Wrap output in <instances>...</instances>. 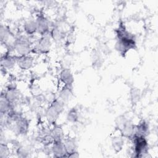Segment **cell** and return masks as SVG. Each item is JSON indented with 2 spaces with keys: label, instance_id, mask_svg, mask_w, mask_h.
<instances>
[{
  "label": "cell",
  "instance_id": "cell-1",
  "mask_svg": "<svg viewBox=\"0 0 158 158\" xmlns=\"http://www.w3.org/2000/svg\"><path fill=\"white\" fill-rule=\"evenodd\" d=\"M118 40L115 43L116 50L121 54H125L135 46V41L128 32L123 27H120L117 32Z\"/></svg>",
  "mask_w": 158,
  "mask_h": 158
},
{
  "label": "cell",
  "instance_id": "cell-2",
  "mask_svg": "<svg viewBox=\"0 0 158 158\" xmlns=\"http://www.w3.org/2000/svg\"><path fill=\"white\" fill-rule=\"evenodd\" d=\"M13 49L18 57L28 55L31 50L30 40L25 36L17 37L14 40Z\"/></svg>",
  "mask_w": 158,
  "mask_h": 158
},
{
  "label": "cell",
  "instance_id": "cell-3",
  "mask_svg": "<svg viewBox=\"0 0 158 158\" xmlns=\"http://www.w3.org/2000/svg\"><path fill=\"white\" fill-rule=\"evenodd\" d=\"M134 153L135 157H143L148 152V144L146 137L134 136Z\"/></svg>",
  "mask_w": 158,
  "mask_h": 158
},
{
  "label": "cell",
  "instance_id": "cell-4",
  "mask_svg": "<svg viewBox=\"0 0 158 158\" xmlns=\"http://www.w3.org/2000/svg\"><path fill=\"white\" fill-rule=\"evenodd\" d=\"M51 38L50 34H46L41 36L35 46L36 51L41 54H45L48 52L51 48Z\"/></svg>",
  "mask_w": 158,
  "mask_h": 158
},
{
  "label": "cell",
  "instance_id": "cell-5",
  "mask_svg": "<svg viewBox=\"0 0 158 158\" xmlns=\"http://www.w3.org/2000/svg\"><path fill=\"white\" fill-rule=\"evenodd\" d=\"M37 33L41 36L49 33L50 23L49 20L44 15H40L36 19Z\"/></svg>",
  "mask_w": 158,
  "mask_h": 158
},
{
  "label": "cell",
  "instance_id": "cell-6",
  "mask_svg": "<svg viewBox=\"0 0 158 158\" xmlns=\"http://www.w3.org/2000/svg\"><path fill=\"white\" fill-rule=\"evenodd\" d=\"M118 130L123 136L131 138L135 135V125L130 120L126 118L122 125L118 128Z\"/></svg>",
  "mask_w": 158,
  "mask_h": 158
},
{
  "label": "cell",
  "instance_id": "cell-7",
  "mask_svg": "<svg viewBox=\"0 0 158 158\" xmlns=\"http://www.w3.org/2000/svg\"><path fill=\"white\" fill-rule=\"evenodd\" d=\"M17 63V57L11 54H6L1 57V64L2 69L5 70H11L14 68Z\"/></svg>",
  "mask_w": 158,
  "mask_h": 158
},
{
  "label": "cell",
  "instance_id": "cell-8",
  "mask_svg": "<svg viewBox=\"0 0 158 158\" xmlns=\"http://www.w3.org/2000/svg\"><path fill=\"white\" fill-rule=\"evenodd\" d=\"M51 151L55 157H67L68 155L63 141H53Z\"/></svg>",
  "mask_w": 158,
  "mask_h": 158
},
{
  "label": "cell",
  "instance_id": "cell-9",
  "mask_svg": "<svg viewBox=\"0 0 158 158\" xmlns=\"http://www.w3.org/2000/svg\"><path fill=\"white\" fill-rule=\"evenodd\" d=\"M15 123V128L19 135H25L27 133L29 128L28 120L22 115L18 117Z\"/></svg>",
  "mask_w": 158,
  "mask_h": 158
},
{
  "label": "cell",
  "instance_id": "cell-10",
  "mask_svg": "<svg viewBox=\"0 0 158 158\" xmlns=\"http://www.w3.org/2000/svg\"><path fill=\"white\" fill-rule=\"evenodd\" d=\"M4 96L12 104H17L20 98V93L14 86H9L4 92Z\"/></svg>",
  "mask_w": 158,
  "mask_h": 158
},
{
  "label": "cell",
  "instance_id": "cell-11",
  "mask_svg": "<svg viewBox=\"0 0 158 158\" xmlns=\"http://www.w3.org/2000/svg\"><path fill=\"white\" fill-rule=\"evenodd\" d=\"M59 78L64 85L72 86L74 81V78L72 72L69 69H63L59 73Z\"/></svg>",
  "mask_w": 158,
  "mask_h": 158
},
{
  "label": "cell",
  "instance_id": "cell-12",
  "mask_svg": "<svg viewBox=\"0 0 158 158\" xmlns=\"http://www.w3.org/2000/svg\"><path fill=\"white\" fill-rule=\"evenodd\" d=\"M34 64L33 58L28 55L17 57V64L22 70H28L32 67Z\"/></svg>",
  "mask_w": 158,
  "mask_h": 158
},
{
  "label": "cell",
  "instance_id": "cell-13",
  "mask_svg": "<svg viewBox=\"0 0 158 158\" xmlns=\"http://www.w3.org/2000/svg\"><path fill=\"white\" fill-rule=\"evenodd\" d=\"M14 109V104L10 102L2 94L0 100V110L1 114L7 115Z\"/></svg>",
  "mask_w": 158,
  "mask_h": 158
},
{
  "label": "cell",
  "instance_id": "cell-14",
  "mask_svg": "<svg viewBox=\"0 0 158 158\" xmlns=\"http://www.w3.org/2000/svg\"><path fill=\"white\" fill-rule=\"evenodd\" d=\"M49 135L53 141H63L64 138V131L61 127L56 125L49 130Z\"/></svg>",
  "mask_w": 158,
  "mask_h": 158
},
{
  "label": "cell",
  "instance_id": "cell-15",
  "mask_svg": "<svg viewBox=\"0 0 158 158\" xmlns=\"http://www.w3.org/2000/svg\"><path fill=\"white\" fill-rule=\"evenodd\" d=\"M149 133V125L145 121H141L135 125V132L134 136L146 137Z\"/></svg>",
  "mask_w": 158,
  "mask_h": 158
},
{
  "label": "cell",
  "instance_id": "cell-16",
  "mask_svg": "<svg viewBox=\"0 0 158 158\" xmlns=\"http://www.w3.org/2000/svg\"><path fill=\"white\" fill-rule=\"evenodd\" d=\"M73 93L72 86L64 85L59 93V98L65 103L68 102L72 97Z\"/></svg>",
  "mask_w": 158,
  "mask_h": 158
},
{
  "label": "cell",
  "instance_id": "cell-17",
  "mask_svg": "<svg viewBox=\"0 0 158 158\" xmlns=\"http://www.w3.org/2000/svg\"><path fill=\"white\" fill-rule=\"evenodd\" d=\"M49 34L51 38L56 41H59L64 38V31L57 25L52 28Z\"/></svg>",
  "mask_w": 158,
  "mask_h": 158
},
{
  "label": "cell",
  "instance_id": "cell-18",
  "mask_svg": "<svg viewBox=\"0 0 158 158\" xmlns=\"http://www.w3.org/2000/svg\"><path fill=\"white\" fill-rule=\"evenodd\" d=\"M60 114L50 104L44 112V116L48 122L54 123L57 119Z\"/></svg>",
  "mask_w": 158,
  "mask_h": 158
},
{
  "label": "cell",
  "instance_id": "cell-19",
  "mask_svg": "<svg viewBox=\"0 0 158 158\" xmlns=\"http://www.w3.org/2000/svg\"><path fill=\"white\" fill-rule=\"evenodd\" d=\"M24 30L27 35H33L37 32V26L36 20L29 19L24 23Z\"/></svg>",
  "mask_w": 158,
  "mask_h": 158
},
{
  "label": "cell",
  "instance_id": "cell-20",
  "mask_svg": "<svg viewBox=\"0 0 158 158\" xmlns=\"http://www.w3.org/2000/svg\"><path fill=\"white\" fill-rule=\"evenodd\" d=\"M63 142L67 152V157L69 154L77 152V143L74 139L71 138H65L63 139Z\"/></svg>",
  "mask_w": 158,
  "mask_h": 158
},
{
  "label": "cell",
  "instance_id": "cell-21",
  "mask_svg": "<svg viewBox=\"0 0 158 158\" xmlns=\"http://www.w3.org/2000/svg\"><path fill=\"white\" fill-rule=\"evenodd\" d=\"M0 36L2 43L6 44L9 41V39H10L11 36V33L10 30L6 26L1 25L0 28Z\"/></svg>",
  "mask_w": 158,
  "mask_h": 158
},
{
  "label": "cell",
  "instance_id": "cell-22",
  "mask_svg": "<svg viewBox=\"0 0 158 158\" xmlns=\"http://www.w3.org/2000/svg\"><path fill=\"white\" fill-rule=\"evenodd\" d=\"M124 140L122 136H116L112 139V146L116 152H119L123 148Z\"/></svg>",
  "mask_w": 158,
  "mask_h": 158
},
{
  "label": "cell",
  "instance_id": "cell-23",
  "mask_svg": "<svg viewBox=\"0 0 158 158\" xmlns=\"http://www.w3.org/2000/svg\"><path fill=\"white\" fill-rule=\"evenodd\" d=\"M79 114L75 108L70 109L67 114V120L72 123H75L78 121Z\"/></svg>",
  "mask_w": 158,
  "mask_h": 158
},
{
  "label": "cell",
  "instance_id": "cell-24",
  "mask_svg": "<svg viewBox=\"0 0 158 158\" xmlns=\"http://www.w3.org/2000/svg\"><path fill=\"white\" fill-rule=\"evenodd\" d=\"M10 154V150L9 147L4 143H1L0 146V157L6 158L9 157Z\"/></svg>",
  "mask_w": 158,
  "mask_h": 158
},
{
  "label": "cell",
  "instance_id": "cell-25",
  "mask_svg": "<svg viewBox=\"0 0 158 158\" xmlns=\"http://www.w3.org/2000/svg\"><path fill=\"white\" fill-rule=\"evenodd\" d=\"M28 152V149L25 146H20L17 150V154L19 157H27Z\"/></svg>",
  "mask_w": 158,
  "mask_h": 158
},
{
  "label": "cell",
  "instance_id": "cell-26",
  "mask_svg": "<svg viewBox=\"0 0 158 158\" xmlns=\"http://www.w3.org/2000/svg\"><path fill=\"white\" fill-rule=\"evenodd\" d=\"M56 99L55 98V95L51 93V92H48L46 93L44 96H43V99L44 101L48 102V103H49V104Z\"/></svg>",
  "mask_w": 158,
  "mask_h": 158
},
{
  "label": "cell",
  "instance_id": "cell-27",
  "mask_svg": "<svg viewBox=\"0 0 158 158\" xmlns=\"http://www.w3.org/2000/svg\"><path fill=\"white\" fill-rule=\"evenodd\" d=\"M131 99H133L134 101H138V99L139 98V93H138V91L135 89H133L131 92Z\"/></svg>",
  "mask_w": 158,
  "mask_h": 158
}]
</instances>
